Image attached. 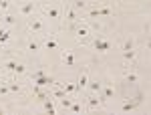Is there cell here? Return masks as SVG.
<instances>
[{
  "label": "cell",
  "mask_w": 151,
  "mask_h": 115,
  "mask_svg": "<svg viewBox=\"0 0 151 115\" xmlns=\"http://www.w3.org/2000/svg\"><path fill=\"white\" fill-rule=\"evenodd\" d=\"M93 46L99 51V53H107V51L111 48V43H109V41H103V38H97V41L93 43Z\"/></svg>",
  "instance_id": "2"
},
{
  "label": "cell",
  "mask_w": 151,
  "mask_h": 115,
  "mask_svg": "<svg viewBox=\"0 0 151 115\" xmlns=\"http://www.w3.org/2000/svg\"><path fill=\"white\" fill-rule=\"evenodd\" d=\"M105 2H107V4H113V2H115V0H105Z\"/></svg>",
  "instance_id": "31"
},
{
  "label": "cell",
  "mask_w": 151,
  "mask_h": 115,
  "mask_svg": "<svg viewBox=\"0 0 151 115\" xmlns=\"http://www.w3.org/2000/svg\"><path fill=\"white\" fill-rule=\"evenodd\" d=\"M63 89L67 93H75L77 91V85H75V83H63Z\"/></svg>",
  "instance_id": "11"
},
{
  "label": "cell",
  "mask_w": 151,
  "mask_h": 115,
  "mask_svg": "<svg viewBox=\"0 0 151 115\" xmlns=\"http://www.w3.org/2000/svg\"><path fill=\"white\" fill-rule=\"evenodd\" d=\"M45 12H47L48 18H60V10H58L57 6H47V8H45Z\"/></svg>",
  "instance_id": "4"
},
{
  "label": "cell",
  "mask_w": 151,
  "mask_h": 115,
  "mask_svg": "<svg viewBox=\"0 0 151 115\" xmlns=\"http://www.w3.org/2000/svg\"><path fill=\"white\" fill-rule=\"evenodd\" d=\"M133 107H135V103H133V101H125V103H123V107H121V109H123V111H131V109H133Z\"/></svg>",
  "instance_id": "20"
},
{
  "label": "cell",
  "mask_w": 151,
  "mask_h": 115,
  "mask_svg": "<svg viewBox=\"0 0 151 115\" xmlns=\"http://www.w3.org/2000/svg\"><path fill=\"white\" fill-rule=\"evenodd\" d=\"M45 46H47V48H57V41H47Z\"/></svg>",
  "instance_id": "27"
},
{
  "label": "cell",
  "mask_w": 151,
  "mask_h": 115,
  "mask_svg": "<svg viewBox=\"0 0 151 115\" xmlns=\"http://www.w3.org/2000/svg\"><path fill=\"white\" fill-rule=\"evenodd\" d=\"M125 81L133 85V83H137V81H139V75H137V73H127V75H125Z\"/></svg>",
  "instance_id": "8"
},
{
  "label": "cell",
  "mask_w": 151,
  "mask_h": 115,
  "mask_svg": "<svg viewBox=\"0 0 151 115\" xmlns=\"http://www.w3.org/2000/svg\"><path fill=\"white\" fill-rule=\"evenodd\" d=\"M89 16H99V8H91L89 10Z\"/></svg>",
  "instance_id": "28"
},
{
  "label": "cell",
  "mask_w": 151,
  "mask_h": 115,
  "mask_svg": "<svg viewBox=\"0 0 151 115\" xmlns=\"http://www.w3.org/2000/svg\"><path fill=\"white\" fill-rule=\"evenodd\" d=\"M89 87H91V91L99 93V91H101V87H103V83H99V81H93V83H91Z\"/></svg>",
  "instance_id": "16"
},
{
  "label": "cell",
  "mask_w": 151,
  "mask_h": 115,
  "mask_svg": "<svg viewBox=\"0 0 151 115\" xmlns=\"http://www.w3.org/2000/svg\"><path fill=\"white\" fill-rule=\"evenodd\" d=\"M42 103H45V109L48 111V115H52V113H55V105H52V101H50V99H45Z\"/></svg>",
  "instance_id": "10"
},
{
  "label": "cell",
  "mask_w": 151,
  "mask_h": 115,
  "mask_svg": "<svg viewBox=\"0 0 151 115\" xmlns=\"http://www.w3.org/2000/svg\"><path fill=\"white\" fill-rule=\"evenodd\" d=\"M67 18H69L70 22H75V20L79 18V16H77V8H70V10L67 12Z\"/></svg>",
  "instance_id": "14"
},
{
  "label": "cell",
  "mask_w": 151,
  "mask_h": 115,
  "mask_svg": "<svg viewBox=\"0 0 151 115\" xmlns=\"http://www.w3.org/2000/svg\"><path fill=\"white\" fill-rule=\"evenodd\" d=\"M69 109L73 111V113H79V111H81V105H79V103H70Z\"/></svg>",
  "instance_id": "24"
},
{
  "label": "cell",
  "mask_w": 151,
  "mask_h": 115,
  "mask_svg": "<svg viewBox=\"0 0 151 115\" xmlns=\"http://www.w3.org/2000/svg\"><path fill=\"white\" fill-rule=\"evenodd\" d=\"M0 93H2V95L8 93V85H0Z\"/></svg>",
  "instance_id": "30"
},
{
  "label": "cell",
  "mask_w": 151,
  "mask_h": 115,
  "mask_svg": "<svg viewBox=\"0 0 151 115\" xmlns=\"http://www.w3.org/2000/svg\"><path fill=\"white\" fill-rule=\"evenodd\" d=\"M24 71H26L24 65H16V71H14V73H24Z\"/></svg>",
  "instance_id": "29"
},
{
  "label": "cell",
  "mask_w": 151,
  "mask_h": 115,
  "mask_svg": "<svg viewBox=\"0 0 151 115\" xmlns=\"http://www.w3.org/2000/svg\"><path fill=\"white\" fill-rule=\"evenodd\" d=\"M87 83H89V73H87V71H83L81 77H79V81H77V91L85 89V87H87Z\"/></svg>",
  "instance_id": "3"
},
{
  "label": "cell",
  "mask_w": 151,
  "mask_h": 115,
  "mask_svg": "<svg viewBox=\"0 0 151 115\" xmlns=\"http://www.w3.org/2000/svg\"><path fill=\"white\" fill-rule=\"evenodd\" d=\"M32 10H35V2H32V0H30V2H26V4H22V8H20V12H22L24 16H28Z\"/></svg>",
  "instance_id": "6"
},
{
  "label": "cell",
  "mask_w": 151,
  "mask_h": 115,
  "mask_svg": "<svg viewBox=\"0 0 151 115\" xmlns=\"http://www.w3.org/2000/svg\"><path fill=\"white\" fill-rule=\"evenodd\" d=\"M16 65H18L16 61H8V63H6V69H8V71H12V73H14V71H16Z\"/></svg>",
  "instance_id": "21"
},
{
  "label": "cell",
  "mask_w": 151,
  "mask_h": 115,
  "mask_svg": "<svg viewBox=\"0 0 151 115\" xmlns=\"http://www.w3.org/2000/svg\"><path fill=\"white\" fill-rule=\"evenodd\" d=\"M101 99H89V109H99Z\"/></svg>",
  "instance_id": "17"
},
{
  "label": "cell",
  "mask_w": 151,
  "mask_h": 115,
  "mask_svg": "<svg viewBox=\"0 0 151 115\" xmlns=\"http://www.w3.org/2000/svg\"><path fill=\"white\" fill-rule=\"evenodd\" d=\"M63 61L67 63V67H73V65H75V57H73V53H69V51H67V53L63 55Z\"/></svg>",
  "instance_id": "7"
},
{
  "label": "cell",
  "mask_w": 151,
  "mask_h": 115,
  "mask_svg": "<svg viewBox=\"0 0 151 115\" xmlns=\"http://www.w3.org/2000/svg\"><path fill=\"white\" fill-rule=\"evenodd\" d=\"M0 69H2V67H0Z\"/></svg>",
  "instance_id": "32"
},
{
  "label": "cell",
  "mask_w": 151,
  "mask_h": 115,
  "mask_svg": "<svg viewBox=\"0 0 151 115\" xmlns=\"http://www.w3.org/2000/svg\"><path fill=\"white\" fill-rule=\"evenodd\" d=\"M121 48H123V51H131V48H133V38H127V41L123 43Z\"/></svg>",
  "instance_id": "18"
},
{
  "label": "cell",
  "mask_w": 151,
  "mask_h": 115,
  "mask_svg": "<svg viewBox=\"0 0 151 115\" xmlns=\"http://www.w3.org/2000/svg\"><path fill=\"white\" fill-rule=\"evenodd\" d=\"M8 38H10V33H8L6 28H0V45H4Z\"/></svg>",
  "instance_id": "9"
},
{
  "label": "cell",
  "mask_w": 151,
  "mask_h": 115,
  "mask_svg": "<svg viewBox=\"0 0 151 115\" xmlns=\"http://www.w3.org/2000/svg\"><path fill=\"white\" fill-rule=\"evenodd\" d=\"M0 2H2V0H0Z\"/></svg>",
  "instance_id": "33"
},
{
  "label": "cell",
  "mask_w": 151,
  "mask_h": 115,
  "mask_svg": "<svg viewBox=\"0 0 151 115\" xmlns=\"http://www.w3.org/2000/svg\"><path fill=\"white\" fill-rule=\"evenodd\" d=\"M8 91L18 93V91H20V85H18V83H8Z\"/></svg>",
  "instance_id": "19"
},
{
  "label": "cell",
  "mask_w": 151,
  "mask_h": 115,
  "mask_svg": "<svg viewBox=\"0 0 151 115\" xmlns=\"http://www.w3.org/2000/svg\"><path fill=\"white\" fill-rule=\"evenodd\" d=\"M123 59H125V61H133V59H135V51H133V48H131V51H123Z\"/></svg>",
  "instance_id": "12"
},
{
  "label": "cell",
  "mask_w": 151,
  "mask_h": 115,
  "mask_svg": "<svg viewBox=\"0 0 151 115\" xmlns=\"http://www.w3.org/2000/svg\"><path fill=\"white\" fill-rule=\"evenodd\" d=\"M85 6H87V2H85V0H75V8H77V10H79V8H85Z\"/></svg>",
  "instance_id": "22"
},
{
  "label": "cell",
  "mask_w": 151,
  "mask_h": 115,
  "mask_svg": "<svg viewBox=\"0 0 151 115\" xmlns=\"http://www.w3.org/2000/svg\"><path fill=\"white\" fill-rule=\"evenodd\" d=\"M52 97H57V99H63V97H67V91L58 87V89H55V91H52Z\"/></svg>",
  "instance_id": "13"
},
{
  "label": "cell",
  "mask_w": 151,
  "mask_h": 115,
  "mask_svg": "<svg viewBox=\"0 0 151 115\" xmlns=\"http://www.w3.org/2000/svg\"><path fill=\"white\" fill-rule=\"evenodd\" d=\"M2 20H4L6 24H14V22H16V18H14V16H10V14H6V16L2 18Z\"/></svg>",
  "instance_id": "23"
},
{
  "label": "cell",
  "mask_w": 151,
  "mask_h": 115,
  "mask_svg": "<svg viewBox=\"0 0 151 115\" xmlns=\"http://www.w3.org/2000/svg\"><path fill=\"white\" fill-rule=\"evenodd\" d=\"M28 28H30V30H35V33L42 30V20H38V18H30V22H28Z\"/></svg>",
  "instance_id": "5"
},
{
  "label": "cell",
  "mask_w": 151,
  "mask_h": 115,
  "mask_svg": "<svg viewBox=\"0 0 151 115\" xmlns=\"http://www.w3.org/2000/svg\"><path fill=\"white\" fill-rule=\"evenodd\" d=\"M28 51H32V53H36V51H38V45H36L35 41H30V43H28Z\"/></svg>",
  "instance_id": "25"
},
{
  "label": "cell",
  "mask_w": 151,
  "mask_h": 115,
  "mask_svg": "<svg viewBox=\"0 0 151 115\" xmlns=\"http://www.w3.org/2000/svg\"><path fill=\"white\" fill-rule=\"evenodd\" d=\"M60 103H63V107H67V109H69L73 101H70V99H67V97H63V99H60Z\"/></svg>",
  "instance_id": "26"
},
{
  "label": "cell",
  "mask_w": 151,
  "mask_h": 115,
  "mask_svg": "<svg viewBox=\"0 0 151 115\" xmlns=\"http://www.w3.org/2000/svg\"><path fill=\"white\" fill-rule=\"evenodd\" d=\"M77 35L81 36V38L89 36V28H87V26H79V28H77Z\"/></svg>",
  "instance_id": "15"
},
{
  "label": "cell",
  "mask_w": 151,
  "mask_h": 115,
  "mask_svg": "<svg viewBox=\"0 0 151 115\" xmlns=\"http://www.w3.org/2000/svg\"><path fill=\"white\" fill-rule=\"evenodd\" d=\"M32 83L38 85V87H48V85H52L55 79L52 77H48V75H38V77H32Z\"/></svg>",
  "instance_id": "1"
}]
</instances>
